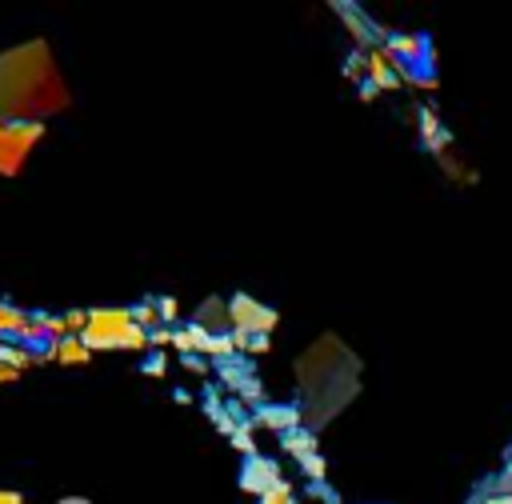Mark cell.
Returning <instances> with one entry per match:
<instances>
[{
    "label": "cell",
    "mask_w": 512,
    "mask_h": 504,
    "mask_svg": "<svg viewBox=\"0 0 512 504\" xmlns=\"http://www.w3.org/2000/svg\"><path fill=\"white\" fill-rule=\"evenodd\" d=\"M420 144L424 148H432V156H440L444 152V144H448V132H444V124H440V116H436V108H420Z\"/></svg>",
    "instance_id": "cell-12"
},
{
    "label": "cell",
    "mask_w": 512,
    "mask_h": 504,
    "mask_svg": "<svg viewBox=\"0 0 512 504\" xmlns=\"http://www.w3.org/2000/svg\"><path fill=\"white\" fill-rule=\"evenodd\" d=\"M368 84L380 92H392V88H400V68H396V60L384 52V48H372L368 52Z\"/></svg>",
    "instance_id": "cell-8"
},
{
    "label": "cell",
    "mask_w": 512,
    "mask_h": 504,
    "mask_svg": "<svg viewBox=\"0 0 512 504\" xmlns=\"http://www.w3.org/2000/svg\"><path fill=\"white\" fill-rule=\"evenodd\" d=\"M164 368H168V356H160V352H152V360H144L148 376H164Z\"/></svg>",
    "instance_id": "cell-18"
},
{
    "label": "cell",
    "mask_w": 512,
    "mask_h": 504,
    "mask_svg": "<svg viewBox=\"0 0 512 504\" xmlns=\"http://www.w3.org/2000/svg\"><path fill=\"white\" fill-rule=\"evenodd\" d=\"M336 16H340V20L348 24V32L356 36L360 52H372V48H376V44H372V36H368V32H372V20H368V16H364L356 4H336Z\"/></svg>",
    "instance_id": "cell-11"
},
{
    "label": "cell",
    "mask_w": 512,
    "mask_h": 504,
    "mask_svg": "<svg viewBox=\"0 0 512 504\" xmlns=\"http://www.w3.org/2000/svg\"><path fill=\"white\" fill-rule=\"evenodd\" d=\"M16 380H20V368H12V364L0 360V384H16Z\"/></svg>",
    "instance_id": "cell-20"
},
{
    "label": "cell",
    "mask_w": 512,
    "mask_h": 504,
    "mask_svg": "<svg viewBox=\"0 0 512 504\" xmlns=\"http://www.w3.org/2000/svg\"><path fill=\"white\" fill-rule=\"evenodd\" d=\"M484 504H512V492H496L492 500H484Z\"/></svg>",
    "instance_id": "cell-24"
},
{
    "label": "cell",
    "mask_w": 512,
    "mask_h": 504,
    "mask_svg": "<svg viewBox=\"0 0 512 504\" xmlns=\"http://www.w3.org/2000/svg\"><path fill=\"white\" fill-rule=\"evenodd\" d=\"M40 360H60V364H88V360H92V352H88V344H84L80 336H64V340H52V344H48V352H44Z\"/></svg>",
    "instance_id": "cell-10"
},
{
    "label": "cell",
    "mask_w": 512,
    "mask_h": 504,
    "mask_svg": "<svg viewBox=\"0 0 512 504\" xmlns=\"http://www.w3.org/2000/svg\"><path fill=\"white\" fill-rule=\"evenodd\" d=\"M0 504H24V496L12 492V488H0Z\"/></svg>",
    "instance_id": "cell-23"
},
{
    "label": "cell",
    "mask_w": 512,
    "mask_h": 504,
    "mask_svg": "<svg viewBox=\"0 0 512 504\" xmlns=\"http://www.w3.org/2000/svg\"><path fill=\"white\" fill-rule=\"evenodd\" d=\"M156 308H160V320H164V328H172V320L180 316V304H176L172 296H164V300H156Z\"/></svg>",
    "instance_id": "cell-17"
},
{
    "label": "cell",
    "mask_w": 512,
    "mask_h": 504,
    "mask_svg": "<svg viewBox=\"0 0 512 504\" xmlns=\"http://www.w3.org/2000/svg\"><path fill=\"white\" fill-rule=\"evenodd\" d=\"M84 504H92V500H84Z\"/></svg>",
    "instance_id": "cell-25"
},
{
    "label": "cell",
    "mask_w": 512,
    "mask_h": 504,
    "mask_svg": "<svg viewBox=\"0 0 512 504\" xmlns=\"http://www.w3.org/2000/svg\"><path fill=\"white\" fill-rule=\"evenodd\" d=\"M228 320H232V332L240 336H272V328L280 324V312L252 300L248 292H236L228 300Z\"/></svg>",
    "instance_id": "cell-4"
},
{
    "label": "cell",
    "mask_w": 512,
    "mask_h": 504,
    "mask_svg": "<svg viewBox=\"0 0 512 504\" xmlns=\"http://www.w3.org/2000/svg\"><path fill=\"white\" fill-rule=\"evenodd\" d=\"M356 376H360V360L336 336H320L308 352H300L296 380H300V396H304V428L308 432L324 428L356 396V388H360Z\"/></svg>",
    "instance_id": "cell-2"
},
{
    "label": "cell",
    "mask_w": 512,
    "mask_h": 504,
    "mask_svg": "<svg viewBox=\"0 0 512 504\" xmlns=\"http://www.w3.org/2000/svg\"><path fill=\"white\" fill-rule=\"evenodd\" d=\"M268 352V336H252L248 340V356H264Z\"/></svg>",
    "instance_id": "cell-19"
},
{
    "label": "cell",
    "mask_w": 512,
    "mask_h": 504,
    "mask_svg": "<svg viewBox=\"0 0 512 504\" xmlns=\"http://www.w3.org/2000/svg\"><path fill=\"white\" fill-rule=\"evenodd\" d=\"M280 448L292 452L296 460H308V456H316V432H308V428L288 432V436H280Z\"/></svg>",
    "instance_id": "cell-13"
},
{
    "label": "cell",
    "mask_w": 512,
    "mask_h": 504,
    "mask_svg": "<svg viewBox=\"0 0 512 504\" xmlns=\"http://www.w3.org/2000/svg\"><path fill=\"white\" fill-rule=\"evenodd\" d=\"M68 104V88L44 40H28L20 48L0 52V120L40 124V116L60 112Z\"/></svg>",
    "instance_id": "cell-1"
},
{
    "label": "cell",
    "mask_w": 512,
    "mask_h": 504,
    "mask_svg": "<svg viewBox=\"0 0 512 504\" xmlns=\"http://www.w3.org/2000/svg\"><path fill=\"white\" fill-rule=\"evenodd\" d=\"M280 484V464L268 460V456H248L244 468H240V492H252V496H264Z\"/></svg>",
    "instance_id": "cell-7"
},
{
    "label": "cell",
    "mask_w": 512,
    "mask_h": 504,
    "mask_svg": "<svg viewBox=\"0 0 512 504\" xmlns=\"http://www.w3.org/2000/svg\"><path fill=\"white\" fill-rule=\"evenodd\" d=\"M192 324H200V328H204V332H212V336L232 332V320H228V300L208 296V300L196 308V320H192Z\"/></svg>",
    "instance_id": "cell-9"
},
{
    "label": "cell",
    "mask_w": 512,
    "mask_h": 504,
    "mask_svg": "<svg viewBox=\"0 0 512 504\" xmlns=\"http://www.w3.org/2000/svg\"><path fill=\"white\" fill-rule=\"evenodd\" d=\"M148 340L152 344H172V328H156V332H148Z\"/></svg>",
    "instance_id": "cell-21"
},
{
    "label": "cell",
    "mask_w": 512,
    "mask_h": 504,
    "mask_svg": "<svg viewBox=\"0 0 512 504\" xmlns=\"http://www.w3.org/2000/svg\"><path fill=\"white\" fill-rule=\"evenodd\" d=\"M180 364H184L188 372H204V368H208V364H204V360H196V356H180Z\"/></svg>",
    "instance_id": "cell-22"
},
{
    "label": "cell",
    "mask_w": 512,
    "mask_h": 504,
    "mask_svg": "<svg viewBox=\"0 0 512 504\" xmlns=\"http://www.w3.org/2000/svg\"><path fill=\"white\" fill-rule=\"evenodd\" d=\"M304 464V476L312 480V484H324V456L316 452V456H308V460H300Z\"/></svg>",
    "instance_id": "cell-16"
},
{
    "label": "cell",
    "mask_w": 512,
    "mask_h": 504,
    "mask_svg": "<svg viewBox=\"0 0 512 504\" xmlns=\"http://www.w3.org/2000/svg\"><path fill=\"white\" fill-rule=\"evenodd\" d=\"M260 504H296V496H292V484H288V480H280L272 492H264V496H260Z\"/></svg>",
    "instance_id": "cell-15"
},
{
    "label": "cell",
    "mask_w": 512,
    "mask_h": 504,
    "mask_svg": "<svg viewBox=\"0 0 512 504\" xmlns=\"http://www.w3.org/2000/svg\"><path fill=\"white\" fill-rule=\"evenodd\" d=\"M88 344V352H104V348H124V352H148L152 340L144 328H136L132 308H88V328L80 336Z\"/></svg>",
    "instance_id": "cell-3"
},
{
    "label": "cell",
    "mask_w": 512,
    "mask_h": 504,
    "mask_svg": "<svg viewBox=\"0 0 512 504\" xmlns=\"http://www.w3.org/2000/svg\"><path fill=\"white\" fill-rule=\"evenodd\" d=\"M252 428H272L280 436L300 432L304 428V408L300 404H260L252 416Z\"/></svg>",
    "instance_id": "cell-6"
},
{
    "label": "cell",
    "mask_w": 512,
    "mask_h": 504,
    "mask_svg": "<svg viewBox=\"0 0 512 504\" xmlns=\"http://www.w3.org/2000/svg\"><path fill=\"white\" fill-rule=\"evenodd\" d=\"M40 136H44V124H12V120H0V172L4 176H16Z\"/></svg>",
    "instance_id": "cell-5"
},
{
    "label": "cell",
    "mask_w": 512,
    "mask_h": 504,
    "mask_svg": "<svg viewBox=\"0 0 512 504\" xmlns=\"http://www.w3.org/2000/svg\"><path fill=\"white\" fill-rule=\"evenodd\" d=\"M132 320H136V328H144V332H156V328H164L156 300H144V304H136V308H132Z\"/></svg>",
    "instance_id": "cell-14"
}]
</instances>
